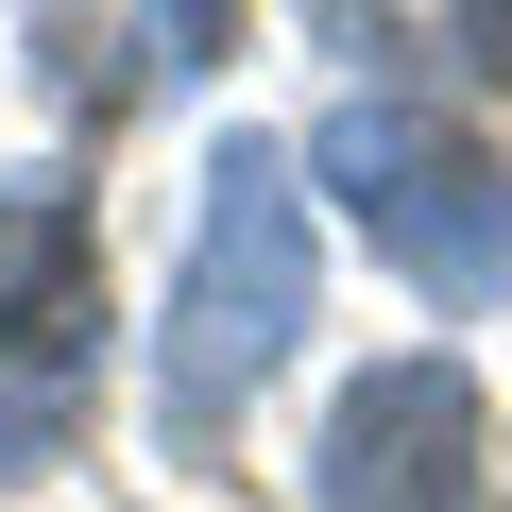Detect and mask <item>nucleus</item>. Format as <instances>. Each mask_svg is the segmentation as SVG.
<instances>
[{
    "label": "nucleus",
    "mask_w": 512,
    "mask_h": 512,
    "mask_svg": "<svg viewBox=\"0 0 512 512\" xmlns=\"http://www.w3.org/2000/svg\"><path fill=\"white\" fill-rule=\"evenodd\" d=\"M461 69H495V86H512V0H495V18H461Z\"/></svg>",
    "instance_id": "obj_6"
},
{
    "label": "nucleus",
    "mask_w": 512,
    "mask_h": 512,
    "mask_svg": "<svg viewBox=\"0 0 512 512\" xmlns=\"http://www.w3.org/2000/svg\"><path fill=\"white\" fill-rule=\"evenodd\" d=\"M495 495V410L461 359H376L342 376L325 410V461H308V512H478Z\"/></svg>",
    "instance_id": "obj_3"
},
{
    "label": "nucleus",
    "mask_w": 512,
    "mask_h": 512,
    "mask_svg": "<svg viewBox=\"0 0 512 512\" xmlns=\"http://www.w3.org/2000/svg\"><path fill=\"white\" fill-rule=\"evenodd\" d=\"M308 291H325L308 171L274 137H222L205 154V205H188V274L154 308V427H171V461H205L256 393H274V359L308 342Z\"/></svg>",
    "instance_id": "obj_1"
},
{
    "label": "nucleus",
    "mask_w": 512,
    "mask_h": 512,
    "mask_svg": "<svg viewBox=\"0 0 512 512\" xmlns=\"http://www.w3.org/2000/svg\"><path fill=\"white\" fill-rule=\"evenodd\" d=\"M52 444H69V410H52V393H18V410H0V478H18V461H52Z\"/></svg>",
    "instance_id": "obj_5"
},
{
    "label": "nucleus",
    "mask_w": 512,
    "mask_h": 512,
    "mask_svg": "<svg viewBox=\"0 0 512 512\" xmlns=\"http://www.w3.org/2000/svg\"><path fill=\"white\" fill-rule=\"evenodd\" d=\"M103 342V222L69 188H0V376H69Z\"/></svg>",
    "instance_id": "obj_4"
},
{
    "label": "nucleus",
    "mask_w": 512,
    "mask_h": 512,
    "mask_svg": "<svg viewBox=\"0 0 512 512\" xmlns=\"http://www.w3.org/2000/svg\"><path fill=\"white\" fill-rule=\"evenodd\" d=\"M308 171L342 188V222L393 256L427 308H512V154L495 137H461L444 103H376L359 86L308 137Z\"/></svg>",
    "instance_id": "obj_2"
}]
</instances>
